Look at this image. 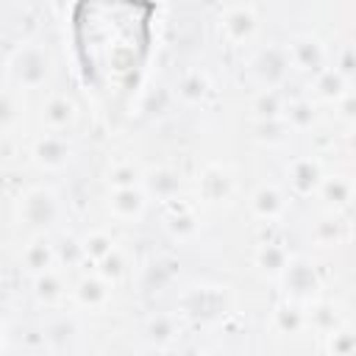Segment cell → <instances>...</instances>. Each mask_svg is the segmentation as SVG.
<instances>
[{
	"label": "cell",
	"instance_id": "6da1fadb",
	"mask_svg": "<svg viewBox=\"0 0 356 356\" xmlns=\"http://www.w3.org/2000/svg\"><path fill=\"white\" fill-rule=\"evenodd\" d=\"M6 72L17 86L36 89L50 75V56L39 42H19L6 58Z\"/></svg>",
	"mask_w": 356,
	"mask_h": 356
},
{
	"label": "cell",
	"instance_id": "7a4b0ae2",
	"mask_svg": "<svg viewBox=\"0 0 356 356\" xmlns=\"http://www.w3.org/2000/svg\"><path fill=\"white\" fill-rule=\"evenodd\" d=\"M17 214H19V220H22L25 225H31V228H47V225H53V222L58 220L61 203H58V197H56L53 189H47V186H33V189H28V192L17 200Z\"/></svg>",
	"mask_w": 356,
	"mask_h": 356
},
{
	"label": "cell",
	"instance_id": "3957f363",
	"mask_svg": "<svg viewBox=\"0 0 356 356\" xmlns=\"http://www.w3.org/2000/svg\"><path fill=\"white\" fill-rule=\"evenodd\" d=\"M289 56L286 47H264L253 58V75L261 83V89H278L289 75Z\"/></svg>",
	"mask_w": 356,
	"mask_h": 356
},
{
	"label": "cell",
	"instance_id": "277c9868",
	"mask_svg": "<svg viewBox=\"0 0 356 356\" xmlns=\"http://www.w3.org/2000/svg\"><path fill=\"white\" fill-rule=\"evenodd\" d=\"M286 56H289V64L295 70L317 75L323 70V64H325V44L312 33H300L286 44Z\"/></svg>",
	"mask_w": 356,
	"mask_h": 356
},
{
	"label": "cell",
	"instance_id": "5b68a950",
	"mask_svg": "<svg viewBox=\"0 0 356 356\" xmlns=\"http://www.w3.org/2000/svg\"><path fill=\"white\" fill-rule=\"evenodd\" d=\"M220 28L231 42H248L256 28H259V17L253 6H225L220 11Z\"/></svg>",
	"mask_w": 356,
	"mask_h": 356
},
{
	"label": "cell",
	"instance_id": "8992f818",
	"mask_svg": "<svg viewBox=\"0 0 356 356\" xmlns=\"http://www.w3.org/2000/svg\"><path fill=\"white\" fill-rule=\"evenodd\" d=\"M33 159H36V164L44 167V170H61V167L70 164L72 147H70V142L64 139V134H44V136H39L36 145H33Z\"/></svg>",
	"mask_w": 356,
	"mask_h": 356
},
{
	"label": "cell",
	"instance_id": "52a82bcc",
	"mask_svg": "<svg viewBox=\"0 0 356 356\" xmlns=\"http://www.w3.org/2000/svg\"><path fill=\"white\" fill-rule=\"evenodd\" d=\"M108 209L117 220H125V222H134L145 214L147 209V192L139 189V186H131V189H114L111 197H108Z\"/></svg>",
	"mask_w": 356,
	"mask_h": 356
},
{
	"label": "cell",
	"instance_id": "ba28073f",
	"mask_svg": "<svg viewBox=\"0 0 356 356\" xmlns=\"http://www.w3.org/2000/svg\"><path fill=\"white\" fill-rule=\"evenodd\" d=\"M250 209H253V214L259 220H278L286 211V200H284V195H281L278 186L261 184L253 192V197H250Z\"/></svg>",
	"mask_w": 356,
	"mask_h": 356
},
{
	"label": "cell",
	"instance_id": "9c48e42d",
	"mask_svg": "<svg viewBox=\"0 0 356 356\" xmlns=\"http://www.w3.org/2000/svg\"><path fill=\"white\" fill-rule=\"evenodd\" d=\"M42 120L50 128V134H61L75 122V103L67 95H53L42 108Z\"/></svg>",
	"mask_w": 356,
	"mask_h": 356
},
{
	"label": "cell",
	"instance_id": "30bf717a",
	"mask_svg": "<svg viewBox=\"0 0 356 356\" xmlns=\"http://www.w3.org/2000/svg\"><path fill=\"white\" fill-rule=\"evenodd\" d=\"M142 184H145L147 195H153L159 200H172L178 195V189H181V175L175 170H170V167H156V170L145 172Z\"/></svg>",
	"mask_w": 356,
	"mask_h": 356
},
{
	"label": "cell",
	"instance_id": "8fae6325",
	"mask_svg": "<svg viewBox=\"0 0 356 356\" xmlns=\"http://www.w3.org/2000/svg\"><path fill=\"white\" fill-rule=\"evenodd\" d=\"M197 186H200V192H203V197H206L209 203H220L222 197L231 195V189H234V178H231L228 170H222V167L214 164V167H206V170L200 172Z\"/></svg>",
	"mask_w": 356,
	"mask_h": 356
},
{
	"label": "cell",
	"instance_id": "7c38bea8",
	"mask_svg": "<svg viewBox=\"0 0 356 356\" xmlns=\"http://www.w3.org/2000/svg\"><path fill=\"white\" fill-rule=\"evenodd\" d=\"M281 281H284L286 292H292V295H309L317 286V273H314V267L306 259H292L289 267L284 270Z\"/></svg>",
	"mask_w": 356,
	"mask_h": 356
},
{
	"label": "cell",
	"instance_id": "4fadbf2b",
	"mask_svg": "<svg viewBox=\"0 0 356 356\" xmlns=\"http://www.w3.org/2000/svg\"><path fill=\"white\" fill-rule=\"evenodd\" d=\"M289 181L298 192H309L314 186L323 184V172H320V164L314 159H295L289 164Z\"/></svg>",
	"mask_w": 356,
	"mask_h": 356
},
{
	"label": "cell",
	"instance_id": "5bb4252c",
	"mask_svg": "<svg viewBox=\"0 0 356 356\" xmlns=\"http://www.w3.org/2000/svg\"><path fill=\"white\" fill-rule=\"evenodd\" d=\"M289 253H286V248L284 245H278V242H264V245H259V250H256V264L264 270V273H270V275H284V270L289 267Z\"/></svg>",
	"mask_w": 356,
	"mask_h": 356
},
{
	"label": "cell",
	"instance_id": "9a60e30c",
	"mask_svg": "<svg viewBox=\"0 0 356 356\" xmlns=\"http://www.w3.org/2000/svg\"><path fill=\"white\" fill-rule=\"evenodd\" d=\"M75 298L86 309H100L108 300V281L103 275H89L75 286Z\"/></svg>",
	"mask_w": 356,
	"mask_h": 356
},
{
	"label": "cell",
	"instance_id": "2e32d148",
	"mask_svg": "<svg viewBox=\"0 0 356 356\" xmlns=\"http://www.w3.org/2000/svg\"><path fill=\"white\" fill-rule=\"evenodd\" d=\"M314 95L323 100H339L345 95V75L337 67H323L314 75Z\"/></svg>",
	"mask_w": 356,
	"mask_h": 356
},
{
	"label": "cell",
	"instance_id": "e0dca14e",
	"mask_svg": "<svg viewBox=\"0 0 356 356\" xmlns=\"http://www.w3.org/2000/svg\"><path fill=\"white\" fill-rule=\"evenodd\" d=\"M22 264H25L33 275L53 270V248H50L47 242H42V239H33V242L25 245V250H22Z\"/></svg>",
	"mask_w": 356,
	"mask_h": 356
},
{
	"label": "cell",
	"instance_id": "ac0fdd59",
	"mask_svg": "<svg viewBox=\"0 0 356 356\" xmlns=\"http://www.w3.org/2000/svg\"><path fill=\"white\" fill-rule=\"evenodd\" d=\"M145 334L153 345H170L178 339V325H175V317L170 314H153L147 323H145Z\"/></svg>",
	"mask_w": 356,
	"mask_h": 356
},
{
	"label": "cell",
	"instance_id": "d6986e66",
	"mask_svg": "<svg viewBox=\"0 0 356 356\" xmlns=\"http://www.w3.org/2000/svg\"><path fill=\"white\" fill-rule=\"evenodd\" d=\"M320 195H323L328 203H334V206H345V203L356 195V184L348 181L345 175H331V178H323Z\"/></svg>",
	"mask_w": 356,
	"mask_h": 356
},
{
	"label": "cell",
	"instance_id": "ffe728a7",
	"mask_svg": "<svg viewBox=\"0 0 356 356\" xmlns=\"http://www.w3.org/2000/svg\"><path fill=\"white\" fill-rule=\"evenodd\" d=\"M206 92H209V81H206V75L200 70H189V72L181 75L178 95H181L184 103H200L206 97Z\"/></svg>",
	"mask_w": 356,
	"mask_h": 356
},
{
	"label": "cell",
	"instance_id": "44dd1931",
	"mask_svg": "<svg viewBox=\"0 0 356 356\" xmlns=\"http://www.w3.org/2000/svg\"><path fill=\"white\" fill-rule=\"evenodd\" d=\"M284 108H286V103L281 100V95L275 89H261L253 97V111H256V117L261 122L264 120H281L284 117Z\"/></svg>",
	"mask_w": 356,
	"mask_h": 356
},
{
	"label": "cell",
	"instance_id": "7402d4cb",
	"mask_svg": "<svg viewBox=\"0 0 356 356\" xmlns=\"http://www.w3.org/2000/svg\"><path fill=\"white\" fill-rule=\"evenodd\" d=\"M33 286H36V295H39L44 303H53V300H58V298L64 295V281H61V275H58L56 270L39 273L36 281H33Z\"/></svg>",
	"mask_w": 356,
	"mask_h": 356
},
{
	"label": "cell",
	"instance_id": "603a6c76",
	"mask_svg": "<svg viewBox=\"0 0 356 356\" xmlns=\"http://www.w3.org/2000/svg\"><path fill=\"white\" fill-rule=\"evenodd\" d=\"M314 120V108L309 100H289L284 108V122L289 128H309Z\"/></svg>",
	"mask_w": 356,
	"mask_h": 356
},
{
	"label": "cell",
	"instance_id": "cb8c5ba5",
	"mask_svg": "<svg viewBox=\"0 0 356 356\" xmlns=\"http://www.w3.org/2000/svg\"><path fill=\"white\" fill-rule=\"evenodd\" d=\"M81 250H83L89 259H95V261H103L106 256H111V253H114V242H111V236H108V234H103V231H95V234H89V236L83 239Z\"/></svg>",
	"mask_w": 356,
	"mask_h": 356
},
{
	"label": "cell",
	"instance_id": "d4e9b609",
	"mask_svg": "<svg viewBox=\"0 0 356 356\" xmlns=\"http://www.w3.org/2000/svg\"><path fill=\"white\" fill-rule=\"evenodd\" d=\"M136 178H139V170L131 161H117L108 170V184L114 189H131V186H136Z\"/></svg>",
	"mask_w": 356,
	"mask_h": 356
},
{
	"label": "cell",
	"instance_id": "484cf974",
	"mask_svg": "<svg viewBox=\"0 0 356 356\" xmlns=\"http://www.w3.org/2000/svg\"><path fill=\"white\" fill-rule=\"evenodd\" d=\"M328 350H331V356H356V334L348 328L331 331Z\"/></svg>",
	"mask_w": 356,
	"mask_h": 356
},
{
	"label": "cell",
	"instance_id": "4316f807",
	"mask_svg": "<svg viewBox=\"0 0 356 356\" xmlns=\"http://www.w3.org/2000/svg\"><path fill=\"white\" fill-rule=\"evenodd\" d=\"M167 228H170V234L172 236H178V239H189L195 231H197V217L192 214V211H175L172 217H170V222H167Z\"/></svg>",
	"mask_w": 356,
	"mask_h": 356
},
{
	"label": "cell",
	"instance_id": "83f0119b",
	"mask_svg": "<svg viewBox=\"0 0 356 356\" xmlns=\"http://www.w3.org/2000/svg\"><path fill=\"white\" fill-rule=\"evenodd\" d=\"M303 323H306V317H303L300 309H295V306H278V309H275V325H278L284 334L300 331Z\"/></svg>",
	"mask_w": 356,
	"mask_h": 356
},
{
	"label": "cell",
	"instance_id": "f1b7e54d",
	"mask_svg": "<svg viewBox=\"0 0 356 356\" xmlns=\"http://www.w3.org/2000/svg\"><path fill=\"white\" fill-rule=\"evenodd\" d=\"M312 317H314V323H317V328H323V331H337V314H334V309L331 306H325V303H320L314 312H312Z\"/></svg>",
	"mask_w": 356,
	"mask_h": 356
},
{
	"label": "cell",
	"instance_id": "f546056e",
	"mask_svg": "<svg viewBox=\"0 0 356 356\" xmlns=\"http://www.w3.org/2000/svg\"><path fill=\"white\" fill-rule=\"evenodd\" d=\"M337 117L345 122H356V92H345L337 100Z\"/></svg>",
	"mask_w": 356,
	"mask_h": 356
},
{
	"label": "cell",
	"instance_id": "4dcf8cb0",
	"mask_svg": "<svg viewBox=\"0 0 356 356\" xmlns=\"http://www.w3.org/2000/svg\"><path fill=\"white\" fill-rule=\"evenodd\" d=\"M314 234H317V239H320V242L331 245V242H337V239H339V222H337V220H320Z\"/></svg>",
	"mask_w": 356,
	"mask_h": 356
},
{
	"label": "cell",
	"instance_id": "1f68e13d",
	"mask_svg": "<svg viewBox=\"0 0 356 356\" xmlns=\"http://www.w3.org/2000/svg\"><path fill=\"white\" fill-rule=\"evenodd\" d=\"M203 356H228V353H222V350H209V353H203Z\"/></svg>",
	"mask_w": 356,
	"mask_h": 356
},
{
	"label": "cell",
	"instance_id": "d6a6232c",
	"mask_svg": "<svg viewBox=\"0 0 356 356\" xmlns=\"http://www.w3.org/2000/svg\"><path fill=\"white\" fill-rule=\"evenodd\" d=\"M33 356H44V353H33Z\"/></svg>",
	"mask_w": 356,
	"mask_h": 356
}]
</instances>
